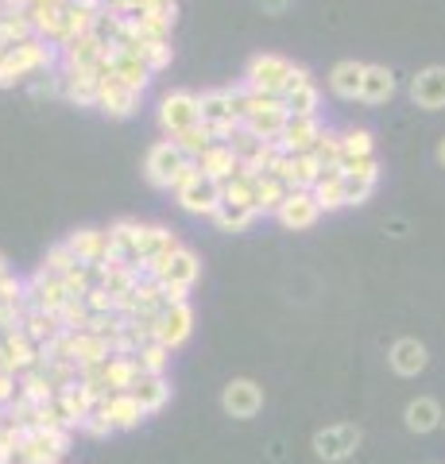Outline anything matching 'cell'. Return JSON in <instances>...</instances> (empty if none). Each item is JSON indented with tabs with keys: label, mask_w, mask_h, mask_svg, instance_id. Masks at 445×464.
<instances>
[{
	"label": "cell",
	"mask_w": 445,
	"mask_h": 464,
	"mask_svg": "<svg viewBox=\"0 0 445 464\" xmlns=\"http://www.w3.org/2000/svg\"><path fill=\"white\" fill-rule=\"evenodd\" d=\"M190 337H194V306L190 302H170L167 310L155 314V322H151V341L155 344L179 353Z\"/></svg>",
	"instance_id": "8"
},
{
	"label": "cell",
	"mask_w": 445,
	"mask_h": 464,
	"mask_svg": "<svg viewBox=\"0 0 445 464\" xmlns=\"http://www.w3.org/2000/svg\"><path fill=\"white\" fill-rule=\"evenodd\" d=\"M5 12H8V5H5V0H0V16H5Z\"/></svg>",
	"instance_id": "53"
},
{
	"label": "cell",
	"mask_w": 445,
	"mask_h": 464,
	"mask_svg": "<svg viewBox=\"0 0 445 464\" xmlns=\"http://www.w3.org/2000/svg\"><path fill=\"white\" fill-rule=\"evenodd\" d=\"M209 221L218 225L221 232H248L256 221H260V213H256L252 201H228V198H221V206H218V213H213Z\"/></svg>",
	"instance_id": "28"
},
{
	"label": "cell",
	"mask_w": 445,
	"mask_h": 464,
	"mask_svg": "<svg viewBox=\"0 0 445 464\" xmlns=\"http://www.w3.org/2000/svg\"><path fill=\"white\" fill-rule=\"evenodd\" d=\"M202 124V112H198V93L194 90H170L160 101V128L175 140L182 136L186 128H198Z\"/></svg>",
	"instance_id": "9"
},
{
	"label": "cell",
	"mask_w": 445,
	"mask_h": 464,
	"mask_svg": "<svg viewBox=\"0 0 445 464\" xmlns=\"http://www.w3.org/2000/svg\"><path fill=\"white\" fill-rule=\"evenodd\" d=\"M132 360H136V368H140L143 375H167V368H170V348L148 341L143 348H136Z\"/></svg>",
	"instance_id": "38"
},
{
	"label": "cell",
	"mask_w": 445,
	"mask_h": 464,
	"mask_svg": "<svg viewBox=\"0 0 445 464\" xmlns=\"http://www.w3.org/2000/svg\"><path fill=\"white\" fill-rule=\"evenodd\" d=\"M105 414H109V422L117 433L148 422V411H143V402L132 395V391H112V395H105Z\"/></svg>",
	"instance_id": "20"
},
{
	"label": "cell",
	"mask_w": 445,
	"mask_h": 464,
	"mask_svg": "<svg viewBox=\"0 0 445 464\" xmlns=\"http://www.w3.org/2000/svg\"><path fill=\"white\" fill-rule=\"evenodd\" d=\"M441 422H445V411H441V402L434 395H419V399H411L403 406V426L411 433H419V438L422 433L441 430Z\"/></svg>",
	"instance_id": "22"
},
{
	"label": "cell",
	"mask_w": 445,
	"mask_h": 464,
	"mask_svg": "<svg viewBox=\"0 0 445 464\" xmlns=\"http://www.w3.org/2000/svg\"><path fill=\"white\" fill-rule=\"evenodd\" d=\"M74 430H27L16 449V464H63Z\"/></svg>",
	"instance_id": "6"
},
{
	"label": "cell",
	"mask_w": 445,
	"mask_h": 464,
	"mask_svg": "<svg viewBox=\"0 0 445 464\" xmlns=\"http://www.w3.org/2000/svg\"><path fill=\"white\" fill-rule=\"evenodd\" d=\"M295 63L291 58H283L276 51H264V54H252L248 66H244V85H248L252 93H267V97H283L286 93V78H291Z\"/></svg>",
	"instance_id": "4"
},
{
	"label": "cell",
	"mask_w": 445,
	"mask_h": 464,
	"mask_svg": "<svg viewBox=\"0 0 445 464\" xmlns=\"http://www.w3.org/2000/svg\"><path fill=\"white\" fill-rule=\"evenodd\" d=\"M54 317H59V325L63 329H70V333H78V329H85V325H90V306H85V298H66L63 302V310L59 314H54Z\"/></svg>",
	"instance_id": "44"
},
{
	"label": "cell",
	"mask_w": 445,
	"mask_h": 464,
	"mask_svg": "<svg viewBox=\"0 0 445 464\" xmlns=\"http://www.w3.org/2000/svg\"><path fill=\"white\" fill-rule=\"evenodd\" d=\"M102 399V395H93L90 387H85L82 380L78 383H70V387H63L59 391V406H63V414H66V426L70 430H78L82 426V418L93 411V402Z\"/></svg>",
	"instance_id": "30"
},
{
	"label": "cell",
	"mask_w": 445,
	"mask_h": 464,
	"mask_svg": "<svg viewBox=\"0 0 445 464\" xmlns=\"http://www.w3.org/2000/svg\"><path fill=\"white\" fill-rule=\"evenodd\" d=\"M148 279L163 283L167 290H186V295H190L194 283L202 279V259L186 248V244H179L175 252H167L163 259H155L148 267Z\"/></svg>",
	"instance_id": "5"
},
{
	"label": "cell",
	"mask_w": 445,
	"mask_h": 464,
	"mask_svg": "<svg viewBox=\"0 0 445 464\" xmlns=\"http://www.w3.org/2000/svg\"><path fill=\"white\" fill-rule=\"evenodd\" d=\"M194 163L202 167V174H209V179H213V182H221V186L240 170V159H237V151H233V143H221V140H218V143H209V148L198 155Z\"/></svg>",
	"instance_id": "24"
},
{
	"label": "cell",
	"mask_w": 445,
	"mask_h": 464,
	"mask_svg": "<svg viewBox=\"0 0 445 464\" xmlns=\"http://www.w3.org/2000/svg\"><path fill=\"white\" fill-rule=\"evenodd\" d=\"M175 143H179V148L190 155V159H198V155L209 148V143H218V140H213V132H209L206 124H198V128H186L182 136H175Z\"/></svg>",
	"instance_id": "45"
},
{
	"label": "cell",
	"mask_w": 445,
	"mask_h": 464,
	"mask_svg": "<svg viewBox=\"0 0 445 464\" xmlns=\"http://www.w3.org/2000/svg\"><path fill=\"white\" fill-rule=\"evenodd\" d=\"M434 155H438V167H441V170H445V136H441V140H438V151H434Z\"/></svg>",
	"instance_id": "51"
},
{
	"label": "cell",
	"mask_w": 445,
	"mask_h": 464,
	"mask_svg": "<svg viewBox=\"0 0 445 464\" xmlns=\"http://www.w3.org/2000/svg\"><path fill=\"white\" fill-rule=\"evenodd\" d=\"M186 163H194V159L167 136V140H160V143H151L148 155H143V179H148L155 190H170V194H175V186H179V179H182Z\"/></svg>",
	"instance_id": "2"
},
{
	"label": "cell",
	"mask_w": 445,
	"mask_h": 464,
	"mask_svg": "<svg viewBox=\"0 0 445 464\" xmlns=\"http://www.w3.org/2000/svg\"><path fill=\"white\" fill-rule=\"evenodd\" d=\"M221 411L237 422H252L264 411V387L256 380H228L221 391Z\"/></svg>",
	"instance_id": "11"
},
{
	"label": "cell",
	"mask_w": 445,
	"mask_h": 464,
	"mask_svg": "<svg viewBox=\"0 0 445 464\" xmlns=\"http://www.w3.org/2000/svg\"><path fill=\"white\" fill-rule=\"evenodd\" d=\"M39 368V344L27 337L24 329H12V333H0V372H32Z\"/></svg>",
	"instance_id": "14"
},
{
	"label": "cell",
	"mask_w": 445,
	"mask_h": 464,
	"mask_svg": "<svg viewBox=\"0 0 445 464\" xmlns=\"http://www.w3.org/2000/svg\"><path fill=\"white\" fill-rule=\"evenodd\" d=\"M361 85H364V63H356V58H341L329 70V93L337 101H361Z\"/></svg>",
	"instance_id": "25"
},
{
	"label": "cell",
	"mask_w": 445,
	"mask_h": 464,
	"mask_svg": "<svg viewBox=\"0 0 445 464\" xmlns=\"http://www.w3.org/2000/svg\"><path fill=\"white\" fill-rule=\"evenodd\" d=\"M276 179H283L291 190H314V182L325 174V167L318 163V155L306 151V155H279L276 167H271Z\"/></svg>",
	"instance_id": "15"
},
{
	"label": "cell",
	"mask_w": 445,
	"mask_h": 464,
	"mask_svg": "<svg viewBox=\"0 0 445 464\" xmlns=\"http://www.w3.org/2000/svg\"><path fill=\"white\" fill-rule=\"evenodd\" d=\"M8 275H12V264H8V256L0 252V279H8Z\"/></svg>",
	"instance_id": "50"
},
{
	"label": "cell",
	"mask_w": 445,
	"mask_h": 464,
	"mask_svg": "<svg viewBox=\"0 0 445 464\" xmlns=\"http://www.w3.org/2000/svg\"><path fill=\"white\" fill-rule=\"evenodd\" d=\"M140 101L143 93L132 90V85H124L117 74H109L105 70V78H102V90H97V109H102L105 116H112V121H128L136 109H140Z\"/></svg>",
	"instance_id": "12"
},
{
	"label": "cell",
	"mask_w": 445,
	"mask_h": 464,
	"mask_svg": "<svg viewBox=\"0 0 445 464\" xmlns=\"http://www.w3.org/2000/svg\"><path fill=\"white\" fill-rule=\"evenodd\" d=\"M105 66H74L63 70V97L78 109H97V90H102Z\"/></svg>",
	"instance_id": "13"
},
{
	"label": "cell",
	"mask_w": 445,
	"mask_h": 464,
	"mask_svg": "<svg viewBox=\"0 0 445 464\" xmlns=\"http://www.w3.org/2000/svg\"><path fill=\"white\" fill-rule=\"evenodd\" d=\"M314 155H318V163L325 170H341V132L337 128H325L322 140L314 143Z\"/></svg>",
	"instance_id": "43"
},
{
	"label": "cell",
	"mask_w": 445,
	"mask_h": 464,
	"mask_svg": "<svg viewBox=\"0 0 445 464\" xmlns=\"http://www.w3.org/2000/svg\"><path fill=\"white\" fill-rule=\"evenodd\" d=\"M314 201L322 206V213H341L349 209L344 206V182H341V170H325L318 182H314Z\"/></svg>",
	"instance_id": "33"
},
{
	"label": "cell",
	"mask_w": 445,
	"mask_h": 464,
	"mask_svg": "<svg viewBox=\"0 0 445 464\" xmlns=\"http://www.w3.org/2000/svg\"><path fill=\"white\" fill-rule=\"evenodd\" d=\"M32 35H35V27L27 20V12H5V16H0V47H16V43L32 39Z\"/></svg>",
	"instance_id": "39"
},
{
	"label": "cell",
	"mask_w": 445,
	"mask_h": 464,
	"mask_svg": "<svg viewBox=\"0 0 445 464\" xmlns=\"http://www.w3.org/2000/svg\"><path fill=\"white\" fill-rule=\"evenodd\" d=\"M341 182H344V206H364L376 194L380 174H341Z\"/></svg>",
	"instance_id": "40"
},
{
	"label": "cell",
	"mask_w": 445,
	"mask_h": 464,
	"mask_svg": "<svg viewBox=\"0 0 445 464\" xmlns=\"http://www.w3.org/2000/svg\"><path fill=\"white\" fill-rule=\"evenodd\" d=\"M441 426H445V422H441Z\"/></svg>",
	"instance_id": "55"
},
{
	"label": "cell",
	"mask_w": 445,
	"mask_h": 464,
	"mask_svg": "<svg viewBox=\"0 0 445 464\" xmlns=\"http://www.w3.org/2000/svg\"><path fill=\"white\" fill-rule=\"evenodd\" d=\"M286 112L291 116H322V85L318 82H310L303 85V90H295V93H286Z\"/></svg>",
	"instance_id": "37"
},
{
	"label": "cell",
	"mask_w": 445,
	"mask_h": 464,
	"mask_svg": "<svg viewBox=\"0 0 445 464\" xmlns=\"http://www.w3.org/2000/svg\"><path fill=\"white\" fill-rule=\"evenodd\" d=\"M364 441V433L356 422H334V426H322L318 433H314V457L325 460V464H341V460H349L356 449H361Z\"/></svg>",
	"instance_id": "7"
},
{
	"label": "cell",
	"mask_w": 445,
	"mask_h": 464,
	"mask_svg": "<svg viewBox=\"0 0 445 464\" xmlns=\"http://www.w3.org/2000/svg\"><path fill=\"white\" fill-rule=\"evenodd\" d=\"M380 159H349V163H341V174H380Z\"/></svg>",
	"instance_id": "48"
},
{
	"label": "cell",
	"mask_w": 445,
	"mask_h": 464,
	"mask_svg": "<svg viewBox=\"0 0 445 464\" xmlns=\"http://www.w3.org/2000/svg\"><path fill=\"white\" fill-rule=\"evenodd\" d=\"M276 221L286 232H310L314 225L322 221V206L314 201V190H291L283 201V209L276 213Z\"/></svg>",
	"instance_id": "16"
},
{
	"label": "cell",
	"mask_w": 445,
	"mask_h": 464,
	"mask_svg": "<svg viewBox=\"0 0 445 464\" xmlns=\"http://www.w3.org/2000/svg\"><path fill=\"white\" fill-rule=\"evenodd\" d=\"M291 121L283 97H267V93H252L244 97V132H252L256 140H279V132Z\"/></svg>",
	"instance_id": "3"
},
{
	"label": "cell",
	"mask_w": 445,
	"mask_h": 464,
	"mask_svg": "<svg viewBox=\"0 0 445 464\" xmlns=\"http://www.w3.org/2000/svg\"><path fill=\"white\" fill-rule=\"evenodd\" d=\"M376 155V136L368 132V128H344L341 132V163H349V159H372Z\"/></svg>",
	"instance_id": "35"
},
{
	"label": "cell",
	"mask_w": 445,
	"mask_h": 464,
	"mask_svg": "<svg viewBox=\"0 0 445 464\" xmlns=\"http://www.w3.org/2000/svg\"><path fill=\"white\" fill-rule=\"evenodd\" d=\"M175 201L190 217H213L221 206V182H213L209 174H194L190 182H182L175 190Z\"/></svg>",
	"instance_id": "10"
},
{
	"label": "cell",
	"mask_w": 445,
	"mask_h": 464,
	"mask_svg": "<svg viewBox=\"0 0 445 464\" xmlns=\"http://www.w3.org/2000/svg\"><path fill=\"white\" fill-rule=\"evenodd\" d=\"M20 399H27L32 406H47V402L59 399V387L51 383V375L43 368H32V372L20 375Z\"/></svg>",
	"instance_id": "32"
},
{
	"label": "cell",
	"mask_w": 445,
	"mask_h": 464,
	"mask_svg": "<svg viewBox=\"0 0 445 464\" xmlns=\"http://www.w3.org/2000/svg\"><path fill=\"white\" fill-rule=\"evenodd\" d=\"M140 58L148 63L151 74H163V70L170 66V58H175V47H170V39H143Z\"/></svg>",
	"instance_id": "41"
},
{
	"label": "cell",
	"mask_w": 445,
	"mask_h": 464,
	"mask_svg": "<svg viewBox=\"0 0 445 464\" xmlns=\"http://www.w3.org/2000/svg\"><path fill=\"white\" fill-rule=\"evenodd\" d=\"M66 298H70V290H66L63 279H51V275H39V271L27 279V310L59 314Z\"/></svg>",
	"instance_id": "21"
},
{
	"label": "cell",
	"mask_w": 445,
	"mask_h": 464,
	"mask_svg": "<svg viewBox=\"0 0 445 464\" xmlns=\"http://www.w3.org/2000/svg\"><path fill=\"white\" fill-rule=\"evenodd\" d=\"M85 306H90V314H117V295H109L105 286H93L85 295Z\"/></svg>",
	"instance_id": "46"
},
{
	"label": "cell",
	"mask_w": 445,
	"mask_h": 464,
	"mask_svg": "<svg viewBox=\"0 0 445 464\" xmlns=\"http://www.w3.org/2000/svg\"><path fill=\"white\" fill-rule=\"evenodd\" d=\"M399 90V78L392 66L383 63H364V85H361V101L364 105H387Z\"/></svg>",
	"instance_id": "23"
},
{
	"label": "cell",
	"mask_w": 445,
	"mask_h": 464,
	"mask_svg": "<svg viewBox=\"0 0 445 464\" xmlns=\"http://www.w3.org/2000/svg\"><path fill=\"white\" fill-rule=\"evenodd\" d=\"M322 132H325L322 116H291L276 143L283 155H306V151H314V143L322 140Z\"/></svg>",
	"instance_id": "17"
},
{
	"label": "cell",
	"mask_w": 445,
	"mask_h": 464,
	"mask_svg": "<svg viewBox=\"0 0 445 464\" xmlns=\"http://www.w3.org/2000/svg\"><path fill=\"white\" fill-rule=\"evenodd\" d=\"M264 5H267V8H276V12H279V8L286 5V0H264Z\"/></svg>",
	"instance_id": "52"
},
{
	"label": "cell",
	"mask_w": 445,
	"mask_h": 464,
	"mask_svg": "<svg viewBox=\"0 0 445 464\" xmlns=\"http://www.w3.org/2000/svg\"><path fill=\"white\" fill-rule=\"evenodd\" d=\"M132 395L143 402V411L148 414H160L163 406L170 402V380L167 375H140L132 383Z\"/></svg>",
	"instance_id": "31"
},
{
	"label": "cell",
	"mask_w": 445,
	"mask_h": 464,
	"mask_svg": "<svg viewBox=\"0 0 445 464\" xmlns=\"http://www.w3.org/2000/svg\"><path fill=\"white\" fill-rule=\"evenodd\" d=\"M20 329H24L27 337H32L39 348H43V344H51V341L63 333L59 317L47 314V310H27V314H24V322H20Z\"/></svg>",
	"instance_id": "34"
},
{
	"label": "cell",
	"mask_w": 445,
	"mask_h": 464,
	"mask_svg": "<svg viewBox=\"0 0 445 464\" xmlns=\"http://www.w3.org/2000/svg\"><path fill=\"white\" fill-rule=\"evenodd\" d=\"M63 70V51L51 39H24L16 47H0V90H12L24 78L39 74H59Z\"/></svg>",
	"instance_id": "1"
},
{
	"label": "cell",
	"mask_w": 445,
	"mask_h": 464,
	"mask_svg": "<svg viewBox=\"0 0 445 464\" xmlns=\"http://www.w3.org/2000/svg\"><path fill=\"white\" fill-rule=\"evenodd\" d=\"M426 364H430V348L419 337H399L392 348H387V368H392L395 375H403V380L422 375Z\"/></svg>",
	"instance_id": "19"
},
{
	"label": "cell",
	"mask_w": 445,
	"mask_h": 464,
	"mask_svg": "<svg viewBox=\"0 0 445 464\" xmlns=\"http://www.w3.org/2000/svg\"><path fill=\"white\" fill-rule=\"evenodd\" d=\"M310 82H314V78H310V70H306V66H298V63H295V70H291V78H286V93H295V90H303V85H310ZM286 93H283V97H286Z\"/></svg>",
	"instance_id": "49"
},
{
	"label": "cell",
	"mask_w": 445,
	"mask_h": 464,
	"mask_svg": "<svg viewBox=\"0 0 445 464\" xmlns=\"http://www.w3.org/2000/svg\"><path fill=\"white\" fill-rule=\"evenodd\" d=\"M407 93H411V101L419 109H426V112H441L445 109V66H422L419 74L411 78V85H407Z\"/></svg>",
	"instance_id": "18"
},
{
	"label": "cell",
	"mask_w": 445,
	"mask_h": 464,
	"mask_svg": "<svg viewBox=\"0 0 445 464\" xmlns=\"http://www.w3.org/2000/svg\"><path fill=\"white\" fill-rule=\"evenodd\" d=\"M66 248L74 252L78 264H102L109 252V232L105 228H74L66 237Z\"/></svg>",
	"instance_id": "26"
},
{
	"label": "cell",
	"mask_w": 445,
	"mask_h": 464,
	"mask_svg": "<svg viewBox=\"0 0 445 464\" xmlns=\"http://www.w3.org/2000/svg\"><path fill=\"white\" fill-rule=\"evenodd\" d=\"M0 426H5V411H0Z\"/></svg>",
	"instance_id": "54"
},
{
	"label": "cell",
	"mask_w": 445,
	"mask_h": 464,
	"mask_svg": "<svg viewBox=\"0 0 445 464\" xmlns=\"http://www.w3.org/2000/svg\"><path fill=\"white\" fill-rule=\"evenodd\" d=\"M78 267V259H74V252L66 248V240L63 244H51L47 252H43V259H39V275H51V279H66L70 271Z\"/></svg>",
	"instance_id": "36"
},
{
	"label": "cell",
	"mask_w": 445,
	"mask_h": 464,
	"mask_svg": "<svg viewBox=\"0 0 445 464\" xmlns=\"http://www.w3.org/2000/svg\"><path fill=\"white\" fill-rule=\"evenodd\" d=\"M286 194H291V186H286L283 179H276V174H260V179L252 182V206L260 217H276L283 209Z\"/></svg>",
	"instance_id": "27"
},
{
	"label": "cell",
	"mask_w": 445,
	"mask_h": 464,
	"mask_svg": "<svg viewBox=\"0 0 445 464\" xmlns=\"http://www.w3.org/2000/svg\"><path fill=\"white\" fill-rule=\"evenodd\" d=\"M105 58V39L102 35H78L74 43L63 47V70H74V66H102Z\"/></svg>",
	"instance_id": "29"
},
{
	"label": "cell",
	"mask_w": 445,
	"mask_h": 464,
	"mask_svg": "<svg viewBox=\"0 0 445 464\" xmlns=\"http://www.w3.org/2000/svg\"><path fill=\"white\" fill-rule=\"evenodd\" d=\"M20 399V375L16 372H0V411H8Z\"/></svg>",
	"instance_id": "47"
},
{
	"label": "cell",
	"mask_w": 445,
	"mask_h": 464,
	"mask_svg": "<svg viewBox=\"0 0 445 464\" xmlns=\"http://www.w3.org/2000/svg\"><path fill=\"white\" fill-rule=\"evenodd\" d=\"M78 433H85V438H93V441H105V438H112V422H109V414H105V395L93 402V411L82 418V426H78Z\"/></svg>",
	"instance_id": "42"
}]
</instances>
